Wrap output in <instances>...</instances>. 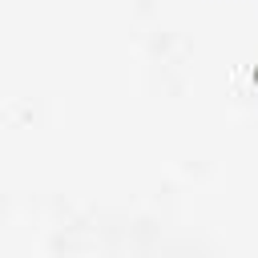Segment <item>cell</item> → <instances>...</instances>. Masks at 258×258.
Instances as JSON below:
<instances>
[{
    "instance_id": "obj_1",
    "label": "cell",
    "mask_w": 258,
    "mask_h": 258,
    "mask_svg": "<svg viewBox=\"0 0 258 258\" xmlns=\"http://www.w3.org/2000/svg\"><path fill=\"white\" fill-rule=\"evenodd\" d=\"M254 85H258V69H254Z\"/></svg>"
}]
</instances>
